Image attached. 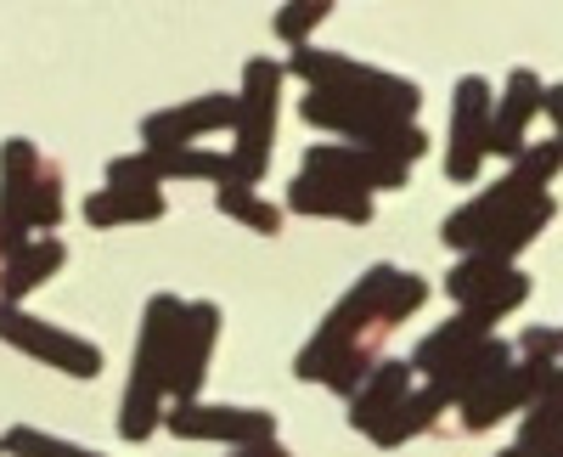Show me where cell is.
Listing matches in <instances>:
<instances>
[{
  "mask_svg": "<svg viewBox=\"0 0 563 457\" xmlns=\"http://www.w3.org/2000/svg\"><path fill=\"white\" fill-rule=\"evenodd\" d=\"M558 170H563V148H558V142L525 148L519 159H512V170H507L501 181H490L479 198H467L456 215H445L440 238H445L456 254H479V249L501 232V226H512L530 204L547 198V187H552V175H558Z\"/></svg>",
  "mask_w": 563,
  "mask_h": 457,
  "instance_id": "obj_3",
  "label": "cell"
},
{
  "mask_svg": "<svg viewBox=\"0 0 563 457\" xmlns=\"http://www.w3.org/2000/svg\"><path fill=\"white\" fill-rule=\"evenodd\" d=\"M63 220V175L45 164L29 135L0 142V265L18 260L40 232L52 238Z\"/></svg>",
  "mask_w": 563,
  "mask_h": 457,
  "instance_id": "obj_2",
  "label": "cell"
},
{
  "mask_svg": "<svg viewBox=\"0 0 563 457\" xmlns=\"http://www.w3.org/2000/svg\"><path fill=\"white\" fill-rule=\"evenodd\" d=\"M547 113V85L536 79V68H512L507 74V90H501V102L490 113V153L496 159H519L530 142V119Z\"/></svg>",
  "mask_w": 563,
  "mask_h": 457,
  "instance_id": "obj_17",
  "label": "cell"
},
{
  "mask_svg": "<svg viewBox=\"0 0 563 457\" xmlns=\"http://www.w3.org/2000/svg\"><path fill=\"white\" fill-rule=\"evenodd\" d=\"M164 193L158 187H102L85 198V226L97 232H113V226H147V220H164Z\"/></svg>",
  "mask_w": 563,
  "mask_h": 457,
  "instance_id": "obj_22",
  "label": "cell"
},
{
  "mask_svg": "<svg viewBox=\"0 0 563 457\" xmlns=\"http://www.w3.org/2000/svg\"><path fill=\"white\" fill-rule=\"evenodd\" d=\"M299 175H316V181H339L350 193H400L411 164L389 159V153H372V148H350V142H327V148H310L305 153V170Z\"/></svg>",
  "mask_w": 563,
  "mask_h": 457,
  "instance_id": "obj_14",
  "label": "cell"
},
{
  "mask_svg": "<svg viewBox=\"0 0 563 457\" xmlns=\"http://www.w3.org/2000/svg\"><path fill=\"white\" fill-rule=\"evenodd\" d=\"M547 119H552V130H558L552 142L563 148V85H547Z\"/></svg>",
  "mask_w": 563,
  "mask_h": 457,
  "instance_id": "obj_29",
  "label": "cell"
},
{
  "mask_svg": "<svg viewBox=\"0 0 563 457\" xmlns=\"http://www.w3.org/2000/svg\"><path fill=\"white\" fill-rule=\"evenodd\" d=\"M0 446H7V457H102V451H90V446H74V440L45 435V429H34V424H12L7 435H0Z\"/></svg>",
  "mask_w": 563,
  "mask_h": 457,
  "instance_id": "obj_26",
  "label": "cell"
},
{
  "mask_svg": "<svg viewBox=\"0 0 563 457\" xmlns=\"http://www.w3.org/2000/svg\"><path fill=\"white\" fill-rule=\"evenodd\" d=\"M485 339H496L485 316L456 311L451 323H440L434 334H422V345H417L406 361H411V373H429V379H434V373H445V368H451V361H462L467 350H479Z\"/></svg>",
  "mask_w": 563,
  "mask_h": 457,
  "instance_id": "obj_18",
  "label": "cell"
},
{
  "mask_svg": "<svg viewBox=\"0 0 563 457\" xmlns=\"http://www.w3.org/2000/svg\"><path fill=\"white\" fill-rule=\"evenodd\" d=\"M164 181H231V159L209 148H141L108 164V187H164Z\"/></svg>",
  "mask_w": 563,
  "mask_h": 457,
  "instance_id": "obj_11",
  "label": "cell"
},
{
  "mask_svg": "<svg viewBox=\"0 0 563 457\" xmlns=\"http://www.w3.org/2000/svg\"><path fill=\"white\" fill-rule=\"evenodd\" d=\"M299 119L316 124V130L344 135L350 148L389 153V159H400V164H417L422 153H429V135H422L417 124L389 119V113H372V108H355V102H344V97H327V90H305Z\"/></svg>",
  "mask_w": 563,
  "mask_h": 457,
  "instance_id": "obj_7",
  "label": "cell"
},
{
  "mask_svg": "<svg viewBox=\"0 0 563 457\" xmlns=\"http://www.w3.org/2000/svg\"><path fill=\"white\" fill-rule=\"evenodd\" d=\"M445 294L456 300V311H474L496 328L501 316H512L525 300H530V278L519 265H496L485 254H462L451 271H445Z\"/></svg>",
  "mask_w": 563,
  "mask_h": 457,
  "instance_id": "obj_10",
  "label": "cell"
},
{
  "mask_svg": "<svg viewBox=\"0 0 563 457\" xmlns=\"http://www.w3.org/2000/svg\"><path fill=\"white\" fill-rule=\"evenodd\" d=\"M563 435V368L547 379V390L536 395V406L525 413V424H519V451H541V446H552Z\"/></svg>",
  "mask_w": 563,
  "mask_h": 457,
  "instance_id": "obj_24",
  "label": "cell"
},
{
  "mask_svg": "<svg viewBox=\"0 0 563 457\" xmlns=\"http://www.w3.org/2000/svg\"><path fill=\"white\" fill-rule=\"evenodd\" d=\"M214 204H220L225 220L249 226V232H260V238H276V232H282V209L265 204L254 187H238V181H225V187H214Z\"/></svg>",
  "mask_w": 563,
  "mask_h": 457,
  "instance_id": "obj_25",
  "label": "cell"
},
{
  "mask_svg": "<svg viewBox=\"0 0 563 457\" xmlns=\"http://www.w3.org/2000/svg\"><path fill=\"white\" fill-rule=\"evenodd\" d=\"M288 209L310 215V220H344V226H366L372 220V198L366 193H350V187H339V181H316V175H299L288 187Z\"/></svg>",
  "mask_w": 563,
  "mask_h": 457,
  "instance_id": "obj_21",
  "label": "cell"
},
{
  "mask_svg": "<svg viewBox=\"0 0 563 457\" xmlns=\"http://www.w3.org/2000/svg\"><path fill=\"white\" fill-rule=\"evenodd\" d=\"M327 18H333V7H327V0H294V7L276 12L271 29H276L282 45H294V52H299V45H310V34H316Z\"/></svg>",
  "mask_w": 563,
  "mask_h": 457,
  "instance_id": "obj_27",
  "label": "cell"
},
{
  "mask_svg": "<svg viewBox=\"0 0 563 457\" xmlns=\"http://www.w3.org/2000/svg\"><path fill=\"white\" fill-rule=\"evenodd\" d=\"M231 457H294V451L282 446V440H260V446H238Z\"/></svg>",
  "mask_w": 563,
  "mask_h": 457,
  "instance_id": "obj_30",
  "label": "cell"
},
{
  "mask_svg": "<svg viewBox=\"0 0 563 457\" xmlns=\"http://www.w3.org/2000/svg\"><path fill=\"white\" fill-rule=\"evenodd\" d=\"M507 361H512V345H507V339H485L479 350H467L462 361H451L445 373H434L429 390H434L445 406H462V401H474V395L507 368Z\"/></svg>",
  "mask_w": 563,
  "mask_h": 457,
  "instance_id": "obj_19",
  "label": "cell"
},
{
  "mask_svg": "<svg viewBox=\"0 0 563 457\" xmlns=\"http://www.w3.org/2000/svg\"><path fill=\"white\" fill-rule=\"evenodd\" d=\"M411 361H378V368H372V379L350 395V424L361 429V435H372V429H378L389 413H395V406L411 395Z\"/></svg>",
  "mask_w": 563,
  "mask_h": 457,
  "instance_id": "obj_20",
  "label": "cell"
},
{
  "mask_svg": "<svg viewBox=\"0 0 563 457\" xmlns=\"http://www.w3.org/2000/svg\"><path fill=\"white\" fill-rule=\"evenodd\" d=\"M422 305H429V283H422L417 271L372 265L366 278L327 311L316 339L299 350L294 373L305 384H327L339 395H355L372 379V368H378V339L389 328H400L406 316H417Z\"/></svg>",
  "mask_w": 563,
  "mask_h": 457,
  "instance_id": "obj_1",
  "label": "cell"
},
{
  "mask_svg": "<svg viewBox=\"0 0 563 457\" xmlns=\"http://www.w3.org/2000/svg\"><path fill=\"white\" fill-rule=\"evenodd\" d=\"M288 74H299L310 90H327V97H344L355 108H372V113H389V119H406L417 124V108H422V90L400 74H384L372 63H355L344 52H321V45H299V52L282 63Z\"/></svg>",
  "mask_w": 563,
  "mask_h": 457,
  "instance_id": "obj_5",
  "label": "cell"
},
{
  "mask_svg": "<svg viewBox=\"0 0 563 457\" xmlns=\"http://www.w3.org/2000/svg\"><path fill=\"white\" fill-rule=\"evenodd\" d=\"M558 368L552 361H536V356H512L507 368L474 395V401H462V429L467 435H485V429H496L501 418H512V413H530L536 406V395L547 390V379H552Z\"/></svg>",
  "mask_w": 563,
  "mask_h": 457,
  "instance_id": "obj_12",
  "label": "cell"
},
{
  "mask_svg": "<svg viewBox=\"0 0 563 457\" xmlns=\"http://www.w3.org/2000/svg\"><path fill=\"white\" fill-rule=\"evenodd\" d=\"M164 429L180 440H225L231 451L276 440V418L260 406H209V401H175L164 413Z\"/></svg>",
  "mask_w": 563,
  "mask_h": 457,
  "instance_id": "obj_13",
  "label": "cell"
},
{
  "mask_svg": "<svg viewBox=\"0 0 563 457\" xmlns=\"http://www.w3.org/2000/svg\"><path fill=\"white\" fill-rule=\"evenodd\" d=\"M282 79L288 68L271 63V57H249L243 68V90H238V148H231V181L238 187H260L265 170H271V142H276V113H282Z\"/></svg>",
  "mask_w": 563,
  "mask_h": 457,
  "instance_id": "obj_6",
  "label": "cell"
},
{
  "mask_svg": "<svg viewBox=\"0 0 563 457\" xmlns=\"http://www.w3.org/2000/svg\"><path fill=\"white\" fill-rule=\"evenodd\" d=\"M220 345V305L214 300H192L186 305V323L175 339V361H169V406L175 401H198L203 379H209V361Z\"/></svg>",
  "mask_w": 563,
  "mask_h": 457,
  "instance_id": "obj_15",
  "label": "cell"
},
{
  "mask_svg": "<svg viewBox=\"0 0 563 457\" xmlns=\"http://www.w3.org/2000/svg\"><path fill=\"white\" fill-rule=\"evenodd\" d=\"M63 260H68V243L63 238H34L18 260L0 265V305H23L34 289H45V283L57 278Z\"/></svg>",
  "mask_w": 563,
  "mask_h": 457,
  "instance_id": "obj_23",
  "label": "cell"
},
{
  "mask_svg": "<svg viewBox=\"0 0 563 457\" xmlns=\"http://www.w3.org/2000/svg\"><path fill=\"white\" fill-rule=\"evenodd\" d=\"M530 457H563V435H558L552 446H541V451H530Z\"/></svg>",
  "mask_w": 563,
  "mask_h": 457,
  "instance_id": "obj_31",
  "label": "cell"
},
{
  "mask_svg": "<svg viewBox=\"0 0 563 457\" xmlns=\"http://www.w3.org/2000/svg\"><path fill=\"white\" fill-rule=\"evenodd\" d=\"M231 124H238V97L209 90V97H198V102L147 113V119H141V142H147V148H198L203 135L231 130Z\"/></svg>",
  "mask_w": 563,
  "mask_h": 457,
  "instance_id": "obj_16",
  "label": "cell"
},
{
  "mask_svg": "<svg viewBox=\"0 0 563 457\" xmlns=\"http://www.w3.org/2000/svg\"><path fill=\"white\" fill-rule=\"evenodd\" d=\"M180 323H186V300H175V294H153L147 311H141V339H135L130 384L119 401V435L124 440L158 435V424L169 413V361H175Z\"/></svg>",
  "mask_w": 563,
  "mask_h": 457,
  "instance_id": "obj_4",
  "label": "cell"
},
{
  "mask_svg": "<svg viewBox=\"0 0 563 457\" xmlns=\"http://www.w3.org/2000/svg\"><path fill=\"white\" fill-rule=\"evenodd\" d=\"M0 345H12V350L45 361V368H57L68 379H97L102 373V350L97 345L57 328V323H45V316H34L23 305H0Z\"/></svg>",
  "mask_w": 563,
  "mask_h": 457,
  "instance_id": "obj_8",
  "label": "cell"
},
{
  "mask_svg": "<svg viewBox=\"0 0 563 457\" xmlns=\"http://www.w3.org/2000/svg\"><path fill=\"white\" fill-rule=\"evenodd\" d=\"M496 457H530V451H519V446H507V451H496Z\"/></svg>",
  "mask_w": 563,
  "mask_h": 457,
  "instance_id": "obj_32",
  "label": "cell"
},
{
  "mask_svg": "<svg viewBox=\"0 0 563 457\" xmlns=\"http://www.w3.org/2000/svg\"><path fill=\"white\" fill-rule=\"evenodd\" d=\"M490 113H496L490 79L462 74L451 97V135H445V181H456V187H474L479 164L490 159Z\"/></svg>",
  "mask_w": 563,
  "mask_h": 457,
  "instance_id": "obj_9",
  "label": "cell"
},
{
  "mask_svg": "<svg viewBox=\"0 0 563 457\" xmlns=\"http://www.w3.org/2000/svg\"><path fill=\"white\" fill-rule=\"evenodd\" d=\"M0 457H7V446H0Z\"/></svg>",
  "mask_w": 563,
  "mask_h": 457,
  "instance_id": "obj_33",
  "label": "cell"
},
{
  "mask_svg": "<svg viewBox=\"0 0 563 457\" xmlns=\"http://www.w3.org/2000/svg\"><path fill=\"white\" fill-rule=\"evenodd\" d=\"M519 356H536V361H552V368H563V328H525Z\"/></svg>",
  "mask_w": 563,
  "mask_h": 457,
  "instance_id": "obj_28",
  "label": "cell"
}]
</instances>
